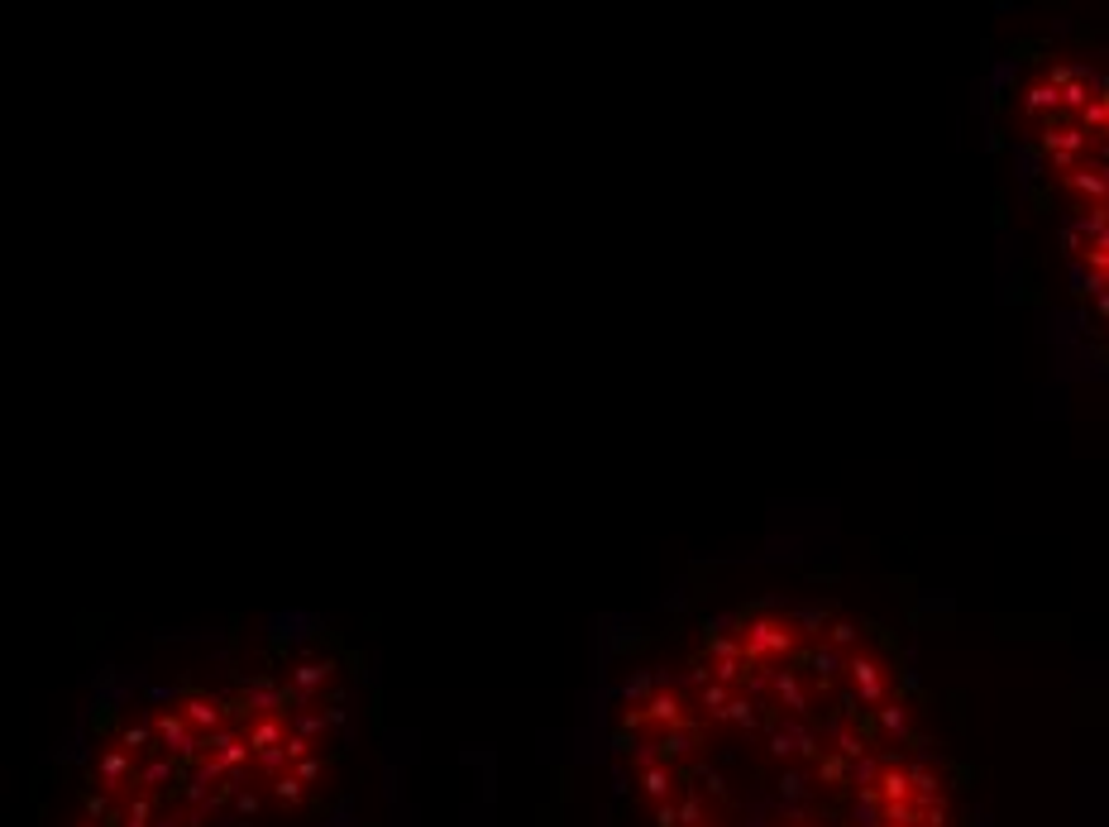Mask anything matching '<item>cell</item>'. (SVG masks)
I'll use <instances>...</instances> for the list:
<instances>
[{"label":"cell","mask_w":1109,"mask_h":827,"mask_svg":"<svg viewBox=\"0 0 1109 827\" xmlns=\"http://www.w3.org/2000/svg\"><path fill=\"white\" fill-rule=\"evenodd\" d=\"M612 746L651 827H957L904 660L823 603H746L627 684Z\"/></svg>","instance_id":"obj_1"},{"label":"cell","mask_w":1109,"mask_h":827,"mask_svg":"<svg viewBox=\"0 0 1109 827\" xmlns=\"http://www.w3.org/2000/svg\"><path fill=\"white\" fill-rule=\"evenodd\" d=\"M1004 134L1062 249L1071 297L1109 335V63L1086 53L1023 63L1004 91Z\"/></svg>","instance_id":"obj_2"}]
</instances>
